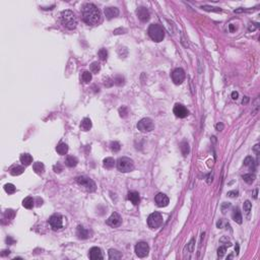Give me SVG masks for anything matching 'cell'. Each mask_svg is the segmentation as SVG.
I'll return each instance as SVG.
<instances>
[{
    "label": "cell",
    "mask_w": 260,
    "mask_h": 260,
    "mask_svg": "<svg viewBox=\"0 0 260 260\" xmlns=\"http://www.w3.org/2000/svg\"><path fill=\"white\" fill-rule=\"evenodd\" d=\"M202 9L208 10V11H221V8L219 7H210V6H202Z\"/></svg>",
    "instance_id": "obj_41"
},
{
    "label": "cell",
    "mask_w": 260,
    "mask_h": 260,
    "mask_svg": "<svg viewBox=\"0 0 260 260\" xmlns=\"http://www.w3.org/2000/svg\"><path fill=\"white\" fill-rule=\"evenodd\" d=\"M103 162H104V167L106 169H112L114 167V165H115V160L112 158H106Z\"/></svg>",
    "instance_id": "obj_28"
},
{
    "label": "cell",
    "mask_w": 260,
    "mask_h": 260,
    "mask_svg": "<svg viewBox=\"0 0 260 260\" xmlns=\"http://www.w3.org/2000/svg\"><path fill=\"white\" fill-rule=\"evenodd\" d=\"M259 147H260L259 144H256V145L254 146V148H253V150L256 152V154H257V156H258V154H259Z\"/></svg>",
    "instance_id": "obj_50"
},
{
    "label": "cell",
    "mask_w": 260,
    "mask_h": 260,
    "mask_svg": "<svg viewBox=\"0 0 260 260\" xmlns=\"http://www.w3.org/2000/svg\"><path fill=\"white\" fill-rule=\"evenodd\" d=\"M81 79L84 83H89L91 80V73L89 71H84L81 75Z\"/></svg>",
    "instance_id": "obj_33"
},
{
    "label": "cell",
    "mask_w": 260,
    "mask_h": 260,
    "mask_svg": "<svg viewBox=\"0 0 260 260\" xmlns=\"http://www.w3.org/2000/svg\"><path fill=\"white\" fill-rule=\"evenodd\" d=\"M244 165L247 167H249L250 169H255V164H254V160L251 158V156H247V158L244 160Z\"/></svg>",
    "instance_id": "obj_31"
},
{
    "label": "cell",
    "mask_w": 260,
    "mask_h": 260,
    "mask_svg": "<svg viewBox=\"0 0 260 260\" xmlns=\"http://www.w3.org/2000/svg\"><path fill=\"white\" fill-rule=\"evenodd\" d=\"M62 216L60 214H54L49 219V223H50L51 228H52L54 231H57V230H60L63 225L62 223Z\"/></svg>",
    "instance_id": "obj_10"
},
{
    "label": "cell",
    "mask_w": 260,
    "mask_h": 260,
    "mask_svg": "<svg viewBox=\"0 0 260 260\" xmlns=\"http://www.w3.org/2000/svg\"><path fill=\"white\" fill-rule=\"evenodd\" d=\"M136 14H137L138 18H139L142 22L148 21V19H149V17H150V13H149V11H148V9L145 7H143V6L137 8Z\"/></svg>",
    "instance_id": "obj_12"
},
{
    "label": "cell",
    "mask_w": 260,
    "mask_h": 260,
    "mask_svg": "<svg viewBox=\"0 0 260 260\" xmlns=\"http://www.w3.org/2000/svg\"><path fill=\"white\" fill-rule=\"evenodd\" d=\"M119 113H120V116H121V117H126V116H127V114H128V110H127V108L126 107H122V108H120L119 109Z\"/></svg>",
    "instance_id": "obj_40"
},
{
    "label": "cell",
    "mask_w": 260,
    "mask_h": 260,
    "mask_svg": "<svg viewBox=\"0 0 260 260\" xmlns=\"http://www.w3.org/2000/svg\"><path fill=\"white\" fill-rule=\"evenodd\" d=\"M117 169L122 173L131 172V171L134 169L133 160L129 158H126V156L120 158L117 162Z\"/></svg>",
    "instance_id": "obj_4"
},
{
    "label": "cell",
    "mask_w": 260,
    "mask_h": 260,
    "mask_svg": "<svg viewBox=\"0 0 260 260\" xmlns=\"http://www.w3.org/2000/svg\"><path fill=\"white\" fill-rule=\"evenodd\" d=\"M76 235H77V237H78L79 239H87L89 236V231H87L86 229H84L83 227L79 225V227H77Z\"/></svg>",
    "instance_id": "obj_17"
},
{
    "label": "cell",
    "mask_w": 260,
    "mask_h": 260,
    "mask_svg": "<svg viewBox=\"0 0 260 260\" xmlns=\"http://www.w3.org/2000/svg\"><path fill=\"white\" fill-rule=\"evenodd\" d=\"M76 183L80 186L84 187L87 191H95V184L91 179H89V177L85 176H79L75 179Z\"/></svg>",
    "instance_id": "obj_6"
},
{
    "label": "cell",
    "mask_w": 260,
    "mask_h": 260,
    "mask_svg": "<svg viewBox=\"0 0 260 260\" xmlns=\"http://www.w3.org/2000/svg\"><path fill=\"white\" fill-rule=\"evenodd\" d=\"M193 246H194V239H192L189 243V251L192 252L193 251Z\"/></svg>",
    "instance_id": "obj_48"
},
{
    "label": "cell",
    "mask_w": 260,
    "mask_h": 260,
    "mask_svg": "<svg viewBox=\"0 0 260 260\" xmlns=\"http://www.w3.org/2000/svg\"><path fill=\"white\" fill-rule=\"evenodd\" d=\"M162 216L160 212L158 211H154L151 214H149V216L147 217V225L150 229L154 230L158 229L162 225Z\"/></svg>",
    "instance_id": "obj_5"
},
{
    "label": "cell",
    "mask_w": 260,
    "mask_h": 260,
    "mask_svg": "<svg viewBox=\"0 0 260 260\" xmlns=\"http://www.w3.org/2000/svg\"><path fill=\"white\" fill-rule=\"evenodd\" d=\"M235 249H236V253H239V245H238V244H236V246H235Z\"/></svg>",
    "instance_id": "obj_56"
},
{
    "label": "cell",
    "mask_w": 260,
    "mask_h": 260,
    "mask_svg": "<svg viewBox=\"0 0 260 260\" xmlns=\"http://www.w3.org/2000/svg\"><path fill=\"white\" fill-rule=\"evenodd\" d=\"M3 252H4V253H2V254H1L2 256H5V255H7V254H9V253H10L9 250H4Z\"/></svg>",
    "instance_id": "obj_55"
},
{
    "label": "cell",
    "mask_w": 260,
    "mask_h": 260,
    "mask_svg": "<svg viewBox=\"0 0 260 260\" xmlns=\"http://www.w3.org/2000/svg\"><path fill=\"white\" fill-rule=\"evenodd\" d=\"M32 169H34L35 173H37V174L41 175V174H43V173H44L45 166H44V164H43V162H35V164L32 165Z\"/></svg>",
    "instance_id": "obj_22"
},
{
    "label": "cell",
    "mask_w": 260,
    "mask_h": 260,
    "mask_svg": "<svg viewBox=\"0 0 260 260\" xmlns=\"http://www.w3.org/2000/svg\"><path fill=\"white\" fill-rule=\"evenodd\" d=\"M54 171L56 173H60L62 171V167L60 166V164H57L56 166H54Z\"/></svg>",
    "instance_id": "obj_46"
},
{
    "label": "cell",
    "mask_w": 260,
    "mask_h": 260,
    "mask_svg": "<svg viewBox=\"0 0 260 260\" xmlns=\"http://www.w3.org/2000/svg\"><path fill=\"white\" fill-rule=\"evenodd\" d=\"M61 24L68 30H74L77 26V19L75 14L71 10H64L60 15Z\"/></svg>",
    "instance_id": "obj_2"
},
{
    "label": "cell",
    "mask_w": 260,
    "mask_h": 260,
    "mask_svg": "<svg viewBox=\"0 0 260 260\" xmlns=\"http://www.w3.org/2000/svg\"><path fill=\"white\" fill-rule=\"evenodd\" d=\"M114 83L117 85H122L124 83V77L122 75H116L115 78L113 79Z\"/></svg>",
    "instance_id": "obj_38"
},
{
    "label": "cell",
    "mask_w": 260,
    "mask_h": 260,
    "mask_svg": "<svg viewBox=\"0 0 260 260\" xmlns=\"http://www.w3.org/2000/svg\"><path fill=\"white\" fill-rule=\"evenodd\" d=\"M77 162H78V160H77L75 156H69L66 158V160H65V165H66L67 167H69V168H73V167H75L77 165Z\"/></svg>",
    "instance_id": "obj_20"
},
{
    "label": "cell",
    "mask_w": 260,
    "mask_h": 260,
    "mask_svg": "<svg viewBox=\"0 0 260 260\" xmlns=\"http://www.w3.org/2000/svg\"><path fill=\"white\" fill-rule=\"evenodd\" d=\"M4 190H5L6 193H8V194H13V193L16 191V188L14 187L13 184H10V183H8V184L4 185Z\"/></svg>",
    "instance_id": "obj_32"
},
{
    "label": "cell",
    "mask_w": 260,
    "mask_h": 260,
    "mask_svg": "<svg viewBox=\"0 0 260 260\" xmlns=\"http://www.w3.org/2000/svg\"><path fill=\"white\" fill-rule=\"evenodd\" d=\"M225 246H221V247L219 248V250H217V255H219V257H223V255H225Z\"/></svg>",
    "instance_id": "obj_39"
},
{
    "label": "cell",
    "mask_w": 260,
    "mask_h": 260,
    "mask_svg": "<svg viewBox=\"0 0 260 260\" xmlns=\"http://www.w3.org/2000/svg\"><path fill=\"white\" fill-rule=\"evenodd\" d=\"M5 216L7 217L8 219H11L12 217L14 216V211L12 210V209H7V210L5 211Z\"/></svg>",
    "instance_id": "obj_42"
},
{
    "label": "cell",
    "mask_w": 260,
    "mask_h": 260,
    "mask_svg": "<svg viewBox=\"0 0 260 260\" xmlns=\"http://www.w3.org/2000/svg\"><path fill=\"white\" fill-rule=\"evenodd\" d=\"M215 128H216L217 131H221V130L223 129V123H217L216 125H215Z\"/></svg>",
    "instance_id": "obj_47"
},
{
    "label": "cell",
    "mask_w": 260,
    "mask_h": 260,
    "mask_svg": "<svg viewBox=\"0 0 260 260\" xmlns=\"http://www.w3.org/2000/svg\"><path fill=\"white\" fill-rule=\"evenodd\" d=\"M154 201H156V205L158 207H165L169 204V198L166 194L164 193H158L154 197Z\"/></svg>",
    "instance_id": "obj_13"
},
{
    "label": "cell",
    "mask_w": 260,
    "mask_h": 260,
    "mask_svg": "<svg viewBox=\"0 0 260 260\" xmlns=\"http://www.w3.org/2000/svg\"><path fill=\"white\" fill-rule=\"evenodd\" d=\"M173 112H174L175 115L179 118H185V117H187L189 114L188 110H187L183 105H181V104H176L174 109H173Z\"/></svg>",
    "instance_id": "obj_11"
},
{
    "label": "cell",
    "mask_w": 260,
    "mask_h": 260,
    "mask_svg": "<svg viewBox=\"0 0 260 260\" xmlns=\"http://www.w3.org/2000/svg\"><path fill=\"white\" fill-rule=\"evenodd\" d=\"M89 258L93 260L103 259L104 256H103V253H102V250L98 247H93L89 250Z\"/></svg>",
    "instance_id": "obj_15"
},
{
    "label": "cell",
    "mask_w": 260,
    "mask_h": 260,
    "mask_svg": "<svg viewBox=\"0 0 260 260\" xmlns=\"http://www.w3.org/2000/svg\"><path fill=\"white\" fill-rule=\"evenodd\" d=\"M148 252H149V246L145 242H139L136 244L135 246V253L138 257L143 258L145 256H147Z\"/></svg>",
    "instance_id": "obj_8"
},
{
    "label": "cell",
    "mask_w": 260,
    "mask_h": 260,
    "mask_svg": "<svg viewBox=\"0 0 260 260\" xmlns=\"http://www.w3.org/2000/svg\"><path fill=\"white\" fill-rule=\"evenodd\" d=\"M56 151L58 152L60 156H64V154H66L67 151H68V146H67L66 143L61 142V143H59L58 145H57Z\"/></svg>",
    "instance_id": "obj_21"
},
{
    "label": "cell",
    "mask_w": 260,
    "mask_h": 260,
    "mask_svg": "<svg viewBox=\"0 0 260 260\" xmlns=\"http://www.w3.org/2000/svg\"><path fill=\"white\" fill-rule=\"evenodd\" d=\"M6 242H7V243H9V244H10V245H11V244H12V243H13V242H14V241H13V240H12V239H11V238H10V237H8V238H7V239H6Z\"/></svg>",
    "instance_id": "obj_53"
},
{
    "label": "cell",
    "mask_w": 260,
    "mask_h": 260,
    "mask_svg": "<svg viewBox=\"0 0 260 260\" xmlns=\"http://www.w3.org/2000/svg\"><path fill=\"white\" fill-rule=\"evenodd\" d=\"M104 12H105V15L107 16L108 19H112V18L118 16V14H119V9H118L117 7H107V8H105Z\"/></svg>",
    "instance_id": "obj_16"
},
{
    "label": "cell",
    "mask_w": 260,
    "mask_h": 260,
    "mask_svg": "<svg viewBox=\"0 0 260 260\" xmlns=\"http://www.w3.org/2000/svg\"><path fill=\"white\" fill-rule=\"evenodd\" d=\"M100 70H101V66H100V64L98 62H93L91 64V73H95V74H97V73L100 72Z\"/></svg>",
    "instance_id": "obj_35"
},
{
    "label": "cell",
    "mask_w": 260,
    "mask_h": 260,
    "mask_svg": "<svg viewBox=\"0 0 260 260\" xmlns=\"http://www.w3.org/2000/svg\"><path fill=\"white\" fill-rule=\"evenodd\" d=\"M104 83H105L106 86H111V85L114 83V80H112L110 77H108L107 79H105V82H104Z\"/></svg>",
    "instance_id": "obj_43"
},
{
    "label": "cell",
    "mask_w": 260,
    "mask_h": 260,
    "mask_svg": "<svg viewBox=\"0 0 260 260\" xmlns=\"http://www.w3.org/2000/svg\"><path fill=\"white\" fill-rule=\"evenodd\" d=\"M243 208H244V212H245V214L247 215V216H249L250 212H251V209H252L251 202H250L249 200H246L245 202H244V204H243Z\"/></svg>",
    "instance_id": "obj_29"
},
{
    "label": "cell",
    "mask_w": 260,
    "mask_h": 260,
    "mask_svg": "<svg viewBox=\"0 0 260 260\" xmlns=\"http://www.w3.org/2000/svg\"><path fill=\"white\" fill-rule=\"evenodd\" d=\"M248 102H249V98H248V97H244L243 101H242V104H243V105H246Z\"/></svg>",
    "instance_id": "obj_51"
},
{
    "label": "cell",
    "mask_w": 260,
    "mask_h": 260,
    "mask_svg": "<svg viewBox=\"0 0 260 260\" xmlns=\"http://www.w3.org/2000/svg\"><path fill=\"white\" fill-rule=\"evenodd\" d=\"M255 175L254 174H251V173H250V174H245L243 176V180L245 181L246 183H248V184H251V183H253L254 182V180H255Z\"/></svg>",
    "instance_id": "obj_30"
},
{
    "label": "cell",
    "mask_w": 260,
    "mask_h": 260,
    "mask_svg": "<svg viewBox=\"0 0 260 260\" xmlns=\"http://www.w3.org/2000/svg\"><path fill=\"white\" fill-rule=\"evenodd\" d=\"M98 55H99V57H100V59H101V60H103V61L107 60V58H108V52H107V50H106V49H104V48L100 49V51H99V53H98Z\"/></svg>",
    "instance_id": "obj_36"
},
{
    "label": "cell",
    "mask_w": 260,
    "mask_h": 260,
    "mask_svg": "<svg viewBox=\"0 0 260 260\" xmlns=\"http://www.w3.org/2000/svg\"><path fill=\"white\" fill-rule=\"evenodd\" d=\"M24 171V168L21 166H16V167H13V168L11 169V171H10V174L12 175V176H18V175L22 174Z\"/></svg>",
    "instance_id": "obj_27"
},
{
    "label": "cell",
    "mask_w": 260,
    "mask_h": 260,
    "mask_svg": "<svg viewBox=\"0 0 260 260\" xmlns=\"http://www.w3.org/2000/svg\"><path fill=\"white\" fill-rule=\"evenodd\" d=\"M121 216L118 214L117 212H113L111 214V216L107 219V225H111V227L115 228V227H119L121 225Z\"/></svg>",
    "instance_id": "obj_14"
},
{
    "label": "cell",
    "mask_w": 260,
    "mask_h": 260,
    "mask_svg": "<svg viewBox=\"0 0 260 260\" xmlns=\"http://www.w3.org/2000/svg\"><path fill=\"white\" fill-rule=\"evenodd\" d=\"M137 128L141 132H150L154 129V123L150 118H143L137 123Z\"/></svg>",
    "instance_id": "obj_7"
},
{
    "label": "cell",
    "mask_w": 260,
    "mask_h": 260,
    "mask_svg": "<svg viewBox=\"0 0 260 260\" xmlns=\"http://www.w3.org/2000/svg\"><path fill=\"white\" fill-rule=\"evenodd\" d=\"M257 193H258V189H255V190H254V192H253V197L254 198H257Z\"/></svg>",
    "instance_id": "obj_54"
},
{
    "label": "cell",
    "mask_w": 260,
    "mask_h": 260,
    "mask_svg": "<svg viewBox=\"0 0 260 260\" xmlns=\"http://www.w3.org/2000/svg\"><path fill=\"white\" fill-rule=\"evenodd\" d=\"M34 199L32 198V197H26V198L22 200V206L24 207V208H28V209H30L32 206H34Z\"/></svg>",
    "instance_id": "obj_25"
},
{
    "label": "cell",
    "mask_w": 260,
    "mask_h": 260,
    "mask_svg": "<svg viewBox=\"0 0 260 260\" xmlns=\"http://www.w3.org/2000/svg\"><path fill=\"white\" fill-rule=\"evenodd\" d=\"M120 148H121V145H120V143L118 141L111 142V149H112V151L117 152V151H119V150H120Z\"/></svg>",
    "instance_id": "obj_37"
},
{
    "label": "cell",
    "mask_w": 260,
    "mask_h": 260,
    "mask_svg": "<svg viewBox=\"0 0 260 260\" xmlns=\"http://www.w3.org/2000/svg\"><path fill=\"white\" fill-rule=\"evenodd\" d=\"M20 162L24 166H30L32 162V156L28 154H24L20 156Z\"/></svg>",
    "instance_id": "obj_19"
},
{
    "label": "cell",
    "mask_w": 260,
    "mask_h": 260,
    "mask_svg": "<svg viewBox=\"0 0 260 260\" xmlns=\"http://www.w3.org/2000/svg\"><path fill=\"white\" fill-rule=\"evenodd\" d=\"M232 217H233V219L236 221V223H242V219H243V217H242L241 211L239 210V208H235V209H234L233 213H232Z\"/></svg>",
    "instance_id": "obj_24"
},
{
    "label": "cell",
    "mask_w": 260,
    "mask_h": 260,
    "mask_svg": "<svg viewBox=\"0 0 260 260\" xmlns=\"http://www.w3.org/2000/svg\"><path fill=\"white\" fill-rule=\"evenodd\" d=\"M148 35L154 42H160L165 38V32L160 24H152L148 28Z\"/></svg>",
    "instance_id": "obj_3"
},
{
    "label": "cell",
    "mask_w": 260,
    "mask_h": 260,
    "mask_svg": "<svg viewBox=\"0 0 260 260\" xmlns=\"http://www.w3.org/2000/svg\"><path fill=\"white\" fill-rule=\"evenodd\" d=\"M258 28V24H256V26H249V30L250 32H251V30H256V28Z\"/></svg>",
    "instance_id": "obj_52"
},
{
    "label": "cell",
    "mask_w": 260,
    "mask_h": 260,
    "mask_svg": "<svg viewBox=\"0 0 260 260\" xmlns=\"http://www.w3.org/2000/svg\"><path fill=\"white\" fill-rule=\"evenodd\" d=\"M230 207V203H223V205H221V211H223V213H225V209L229 208Z\"/></svg>",
    "instance_id": "obj_44"
},
{
    "label": "cell",
    "mask_w": 260,
    "mask_h": 260,
    "mask_svg": "<svg viewBox=\"0 0 260 260\" xmlns=\"http://www.w3.org/2000/svg\"><path fill=\"white\" fill-rule=\"evenodd\" d=\"M109 258L111 260H118V259H121L122 258V254L120 253L119 251H117V250H114V249H111L109 250Z\"/></svg>",
    "instance_id": "obj_26"
},
{
    "label": "cell",
    "mask_w": 260,
    "mask_h": 260,
    "mask_svg": "<svg viewBox=\"0 0 260 260\" xmlns=\"http://www.w3.org/2000/svg\"><path fill=\"white\" fill-rule=\"evenodd\" d=\"M189 150H190L189 144L187 143V142H182V143H181V151H182L183 156H186L187 154H189Z\"/></svg>",
    "instance_id": "obj_34"
},
{
    "label": "cell",
    "mask_w": 260,
    "mask_h": 260,
    "mask_svg": "<svg viewBox=\"0 0 260 260\" xmlns=\"http://www.w3.org/2000/svg\"><path fill=\"white\" fill-rule=\"evenodd\" d=\"M238 97H239V93H238L237 91H233V93H232V99L233 100H237Z\"/></svg>",
    "instance_id": "obj_49"
},
{
    "label": "cell",
    "mask_w": 260,
    "mask_h": 260,
    "mask_svg": "<svg viewBox=\"0 0 260 260\" xmlns=\"http://www.w3.org/2000/svg\"><path fill=\"white\" fill-rule=\"evenodd\" d=\"M185 77H186V74L182 68L175 69L172 73V80L174 81L175 84H181L185 80Z\"/></svg>",
    "instance_id": "obj_9"
},
{
    "label": "cell",
    "mask_w": 260,
    "mask_h": 260,
    "mask_svg": "<svg viewBox=\"0 0 260 260\" xmlns=\"http://www.w3.org/2000/svg\"><path fill=\"white\" fill-rule=\"evenodd\" d=\"M128 199H129L134 205H137L140 201L139 194H138L137 192H135V191H132V192L128 193Z\"/></svg>",
    "instance_id": "obj_18"
},
{
    "label": "cell",
    "mask_w": 260,
    "mask_h": 260,
    "mask_svg": "<svg viewBox=\"0 0 260 260\" xmlns=\"http://www.w3.org/2000/svg\"><path fill=\"white\" fill-rule=\"evenodd\" d=\"M80 128H81V130H83V131H89V130L91 128V119H89V118H84V119L81 121Z\"/></svg>",
    "instance_id": "obj_23"
},
{
    "label": "cell",
    "mask_w": 260,
    "mask_h": 260,
    "mask_svg": "<svg viewBox=\"0 0 260 260\" xmlns=\"http://www.w3.org/2000/svg\"><path fill=\"white\" fill-rule=\"evenodd\" d=\"M228 196L229 197H237L238 196V191H230V192H228Z\"/></svg>",
    "instance_id": "obj_45"
},
{
    "label": "cell",
    "mask_w": 260,
    "mask_h": 260,
    "mask_svg": "<svg viewBox=\"0 0 260 260\" xmlns=\"http://www.w3.org/2000/svg\"><path fill=\"white\" fill-rule=\"evenodd\" d=\"M101 18V12L99 8L91 3L85 4L82 7V19L87 24H97Z\"/></svg>",
    "instance_id": "obj_1"
}]
</instances>
